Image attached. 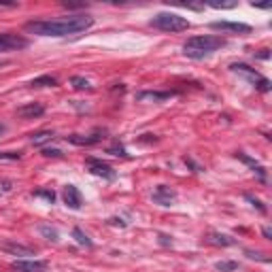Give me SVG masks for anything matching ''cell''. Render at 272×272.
<instances>
[{"label":"cell","instance_id":"obj_1","mask_svg":"<svg viewBox=\"0 0 272 272\" xmlns=\"http://www.w3.org/2000/svg\"><path fill=\"white\" fill-rule=\"evenodd\" d=\"M94 26V17L92 15H68L62 20H45V22H28L26 30L39 36H70V34H79L85 32Z\"/></svg>","mask_w":272,"mask_h":272},{"label":"cell","instance_id":"obj_2","mask_svg":"<svg viewBox=\"0 0 272 272\" xmlns=\"http://www.w3.org/2000/svg\"><path fill=\"white\" fill-rule=\"evenodd\" d=\"M225 45V39L221 36H213V34H204V36H194L183 45V53L192 60H204L217 49H221Z\"/></svg>","mask_w":272,"mask_h":272},{"label":"cell","instance_id":"obj_3","mask_svg":"<svg viewBox=\"0 0 272 272\" xmlns=\"http://www.w3.org/2000/svg\"><path fill=\"white\" fill-rule=\"evenodd\" d=\"M151 26L162 32H183L192 24H189L187 17H181L179 13H158L151 20Z\"/></svg>","mask_w":272,"mask_h":272},{"label":"cell","instance_id":"obj_4","mask_svg":"<svg viewBox=\"0 0 272 272\" xmlns=\"http://www.w3.org/2000/svg\"><path fill=\"white\" fill-rule=\"evenodd\" d=\"M230 68H232L234 72H240V75H244L257 89H261V92H270V81H268L266 77H261L255 68H251V66H247V64H232Z\"/></svg>","mask_w":272,"mask_h":272},{"label":"cell","instance_id":"obj_5","mask_svg":"<svg viewBox=\"0 0 272 272\" xmlns=\"http://www.w3.org/2000/svg\"><path fill=\"white\" fill-rule=\"evenodd\" d=\"M28 45H30V41L22 34H13V32L0 34V51H22Z\"/></svg>","mask_w":272,"mask_h":272},{"label":"cell","instance_id":"obj_6","mask_svg":"<svg viewBox=\"0 0 272 272\" xmlns=\"http://www.w3.org/2000/svg\"><path fill=\"white\" fill-rule=\"evenodd\" d=\"M85 164H87V170L92 172V175H96V177H102V179H106V181H115V179H117V172H115L111 166H108L106 162H102V160L87 158Z\"/></svg>","mask_w":272,"mask_h":272},{"label":"cell","instance_id":"obj_7","mask_svg":"<svg viewBox=\"0 0 272 272\" xmlns=\"http://www.w3.org/2000/svg\"><path fill=\"white\" fill-rule=\"evenodd\" d=\"M151 198H153V202H158L162 206H170L172 202L177 200V192H175V189H170L168 185H158L156 189H153Z\"/></svg>","mask_w":272,"mask_h":272},{"label":"cell","instance_id":"obj_8","mask_svg":"<svg viewBox=\"0 0 272 272\" xmlns=\"http://www.w3.org/2000/svg\"><path fill=\"white\" fill-rule=\"evenodd\" d=\"M211 28L221 30V32H238V34H249L251 32V26L240 24V22H213Z\"/></svg>","mask_w":272,"mask_h":272},{"label":"cell","instance_id":"obj_9","mask_svg":"<svg viewBox=\"0 0 272 272\" xmlns=\"http://www.w3.org/2000/svg\"><path fill=\"white\" fill-rule=\"evenodd\" d=\"M13 268L17 272H45L47 270V261L39 259H17L13 261Z\"/></svg>","mask_w":272,"mask_h":272},{"label":"cell","instance_id":"obj_10","mask_svg":"<svg viewBox=\"0 0 272 272\" xmlns=\"http://www.w3.org/2000/svg\"><path fill=\"white\" fill-rule=\"evenodd\" d=\"M175 96V92H139L136 94V100L141 102H166L170 98Z\"/></svg>","mask_w":272,"mask_h":272},{"label":"cell","instance_id":"obj_11","mask_svg":"<svg viewBox=\"0 0 272 272\" xmlns=\"http://www.w3.org/2000/svg\"><path fill=\"white\" fill-rule=\"evenodd\" d=\"M62 198H64L66 206L75 208V211H79L81 204H83V200H81V192H79L75 185H66V187H64V194H62Z\"/></svg>","mask_w":272,"mask_h":272},{"label":"cell","instance_id":"obj_12","mask_svg":"<svg viewBox=\"0 0 272 272\" xmlns=\"http://www.w3.org/2000/svg\"><path fill=\"white\" fill-rule=\"evenodd\" d=\"M43 113H45V106L39 102H30L17 108V115L24 117V119H34V117H41Z\"/></svg>","mask_w":272,"mask_h":272},{"label":"cell","instance_id":"obj_13","mask_svg":"<svg viewBox=\"0 0 272 272\" xmlns=\"http://www.w3.org/2000/svg\"><path fill=\"white\" fill-rule=\"evenodd\" d=\"M236 158H238V160L242 162V164H247V166H249V168H251L253 172H255V175H257V177H259L261 181H266V168L261 166L259 162H255V160H253V158H249L247 153H242V151H238V153H236Z\"/></svg>","mask_w":272,"mask_h":272},{"label":"cell","instance_id":"obj_14","mask_svg":"<svg viewBox=\"0 0 272 272\" xmlns=\"http://www.w3.org/2000/svg\"><path fill=\"white\" fill-rule=\"evenodd\" d=\"M102 139H104V132H94L89 136H81V134H70L68 136V141L72 145H96V143H100Z\"/></svg>","mask_w":272,"mask_h":272},{"label":"cell","instance_id":"obj_15","mask_svg":"<svg viewBox=\"0 0 272 272\" xmlns=\"http://www.w3.org/2000/svg\"><path fill=\"white\" fill-rule=\"evenodd\" d=\"M3 249L11 255H20V257H34L36 253L30 249V247H24V244H17V242H5Z\"/></svg>","mask_w":272,"mask_h":272},{"label":"cell","instance_id":"obj_16","mask_svg":"<svg viewBox=\"0 0 272 272\" xmlns=\"http://www.w3.org/2000/svg\"><path fill=\"white\" fill-rule=\"evenodd\" d=\"M206 240L211 244H217V247H232V244H236V238L228 236V234H221V232H211Z\"/></svg>","mask_w":272,"mask_h":272},{"label":"cell","instance_id":"obj_17","mask_svg":"<svg viewBox=\"0 0 272 272\" xmlns=\"http://www.w3.org/2000/svg\"><path fill=\"white\" fill-rule=\"evenodd\" d=\"M32 87H56L58 85V79L51 77V75H43V77H36L30 81Z\"/></svg>","mask_w":272,"mask_h":272},{"label":"cell","instance_id":"obj_18","mask_svg":"<svg viewBox=\"0 0 272 272\" xmlns=\"http://www.w3.org/2000/svg\"><path fill=\"white\" fill-rule=\"evenodd\" d=\"M56 136H53V132H49V130H41V132H36V134H32V145H36V147H41V145H45V143H49V141H53Z\"/></svg>","mask_w":272,"mask_h":272},{"label":"cell","instance_id":"obj_19","mask_svg":"<svg viewBox=\"0 0 272 272\" xmlns=\"http://www.w3.org/2000/svg\"><path fill=\"white\" fill-rule=\"evenodd\" d=\"M72 238H75L79 244H83V247H94V242L89 240V236H87V234L81 230V228H75V230H72Z\"/></svg>","mask_w":272,"mask_h":272},{"label":"cell","instance_id":"obj_20","mask_svg":"<svg viewBox=\"0 0 272 272\" xmlns=\"http://www.w3.org/2000/svg\"><path fill=\"white\" fill-rule=\"evenodd\" d=\"M215 268L219 270V272H234V270H238V261H230V259H221V261H217Z\"/></svg>","mask_w":272,"mask_h":272},{"label":"cell","instance_id":"obj_21","mask_svg":"<svg viewBox=\"0 0 272 272\" xmlns=\"http://www.w3.org/2000/svg\"><path fill=\"white\" fill-rule=\"evenodd\" d=\"M70 85L75 87V89H79V92H83V89H92V83H89L87 79H83V77H72L70 79Z\"/></svg>","mask_w":272,"mask_h":272},{"label":"cell","instance_id":"obj_22","mask_svg":"<svg viewBox=\"0 0 272 272\" xmlns=\"http://www.w3.org/2000/svg\"><path fill=\"white\" fill-rule=\"evenodd\" d=\"M39 232H41L47 240H51V242H58V238H60V236H58V230H56V228H49V225H41Z\"/></svg>","mask_w":272,"mask_h":272},{"label":"cell","instance_id":"obj_23","mask_svg":"<svg viewBox=\"0 0 272 272\" xmlns=\"http://www.w3.org/2000/svg\"><path fill=\"white\" fill-rule=\"evenodd\" d=\"M34 196L36 198H45L49 204L56 202V192H53V189H39V192H34Z\"/></svg>","mask_w":272,"mask_h":272},{"label":"cell","instance_id":"obj_24","mask_svg":"<svg viewBox=\"0 0 272 272\" xmlns=\"http://www.w3.org/2000/svg\"><path fill=\"white\" fill-rule=\"evenodd\" d=\"M244 198H247V200H249V202H251L253 206H255V208H257V211H259V213H266V206H264V204H261V200H257V198H253V196H249V194H247V196H244Z\"/></svg>","mask_w":272,"mask_h":272},{"label":"cell","instance_id":"obj_25","mask_svg":"<svg viewBox=\"0 0 272 272\" xmlns=\"http://www.w3.org/2000/svg\"><path fill=\"white\" fill-rule=\"evenodd\" d=\"M22 158V153L20 151H3V153H0V160H20Z\"/></svg>","mask_w":272,"mask_h":272},{"label":"cell","instance_id":"obj_26","mask_svg":"<svg viewBox=\"0 0 272 272\" xmlns=\"http://www.w3.org/2000/svg\"><path fill=\"white\" fill-rule=\"evenodd\" d=\"M108 153H111V156H119V158H125V149L121 147V145H115V147H111V149H108Z\"/></svg>","mask_w":272,"mask_h":272},{"label":"cell","instance_id":"obj_27","mask_svg":"<svg viewBox=\"0 0 272 272\" xmlns=\"http://www.w3.org/2000/svg\"><path fill=\"white\" fill-rule=\"evenodd\" d=\"M43 156L45 158H60L62 151L60 149H43Z\"/></svg>","mask_w":272,"mask_h":272},{"label":"cell","instance_id":"obj_28","mask_svg":"<svg viewBox=\"0 0 272 272\" xmlns=\"http://www.w3.org/2000/svg\"><path fill=\"white\" fill-rule=\"evenodd\" d=\"M213 9H234L236 7V3H208Z\"/></svg>","mask_w":272,"mask_h":272},{"label":"cell","instance_id":"obj_29","mask_svg":"<svg viewBox=\"0 0 272 272\" xmlns=\"http://www.w3.org/2000/svg\"><path fill=\"white\" fill-rule=\"evenodd\" d=\"M247 255L251 257V259H261V261H270V257H261L264 253H255V251H247Z\"/></svg>","mask_w":272,"mask_h":272},{"label":"cell","instance_id":"obj_30","mask_svg":"<svg viewBox=\"0 0 272 272\" xmlns=\"http://www.w3.org/2000/svg\"><path fill=\"white\" fill-rule=\"evenodd\" d=\"M160 242H162V244H172V238L166 236V234H160Z\"/></svg>","mask_w":272,"mask_h":272},{"label":"cell","instance_id":"obj_31","mask_svg":"<svg viewBox=\"0 0 272 272\" xmlns=\"http://www.w3.org/2000/svg\"><path fill=\"white\" fill-rule=\"evenodd\" d=\"M111 223H113V225H119V228H125V223H123L121 219H111Z\"/></svg>","mask_w":272,"mask_h":272},{"label":"cell","instance_id":"obj_32","mask_svg":"<svg viewBox=\"0 0 272 272\" xmlns=\"http://www.w3.org/2000/svg\"><path fill=\"white\" fill-rule=\"evenodd\" d=\"M268 56H270V53H268V49H261V53H259V58H261V60H268Z\"/></svg>","mask_w":272,"mask_h":272},{"label":"cell","instance_id":"obj_33","mask_svg":"<svg viewBox=\"0 0 272 272\" xmlns=\"http://www.w3.org/2000/svg\"><path fill=\"white\" fill-rule=\"evenodd\" d=\"M264 236H266V238H272V232H270V228H264Z\"/></svg>","mask_w":272,"mask_h":272},{"label":"cell","instance_id":"obj_34","mask_svg":"<svg viewBox=\"0 0 272 272\" xmlns=\"http://www.w3.org/2000/svg\"><path fill=\"white\" fill-rule=\"evenodd\" d=\"M5 130H7V128H5V125H3V123H0V132H5Z\"/></svg>","mask_w":272,"mask_h":272},{"label":"cell","instance_id":"obj_35","mask_svg":"<svg viewBox=\"0 0 272 272\" xmlns=\"http://www.w3.org/2000/svg\"><path fill=\"white\" fill-rule=\"evenodd\" d=\"M3 66H5V62H0V68H3Z\"/></svg>","mask_w":272,"mask_h":272}]
</instances>
